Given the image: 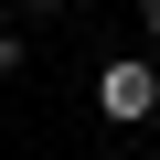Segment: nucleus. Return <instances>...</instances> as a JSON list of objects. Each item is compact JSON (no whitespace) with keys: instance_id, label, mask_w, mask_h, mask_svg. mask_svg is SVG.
I'll use <instances>...</instances> for the list:
<instances>
[{"instance_id":"f257e3e1","label":"nucleus","mask_w":160,"mask_h":160,"mask_svg":"<svg viewBox=\"0 0 160 160\" xmlns=\"http://www.w3.org/2000/svg\"><path fill=\"white\" fill-rule=\"evenodd\" d=\"M96 118H118V128H149L160 118V64L149 53H107L96 64Z\"/></svg>"},{"instance_id":"f03ea898","label":"nucleus","mask_w":160,"mask_h":160,"mask_svg":"<svg viewBox=\"0 0 160 160\" xmlns=\"http://www.w3.org/2000/svg\"><path fill=\"white\" fill-rule=\"evenodd\" d=\"M11 11H22V22H53V11H64V0H11Z\"/></svg>"},{"instance_id":"7ed1b4c3","label":"nucleus","mask_w":160,"mask_h":160,"mask_svg":"<svg viewBox=\"0 0 160 160\" xmlns=\"http://www.w3.org/2000/svg\"><path fill=\"white\" fill-rule=\"evenodd\" d=\"M0 75H22V32H0Z\"/></svg>"},{"instance_id":"20e7f679","label":"nucleus","mask_w":160,"mask_h":160,"mask_svg":"<svg viewBox=\"0 0 160 160\" xmlns=\"http://www.w3.org/2000/svg\"><path fill=\"white\" fill-rule=\"evenodd\" d=\"M139 32H149V43H160V0H139Z\"/></svg>"},{"instance_id":"39448f33","label":"nucleus","mask_w":160,"mask_h":160,"mask_svg":"<svg viewBox=\"0 0 160 160\" xmlns=\"http://www.w3.org/2000/svg\"><path fill=\"white\" fill-rule=\"evenodd\" d=\"M128 160H139V149H128Z\"/></svg>"}]
</instances>
